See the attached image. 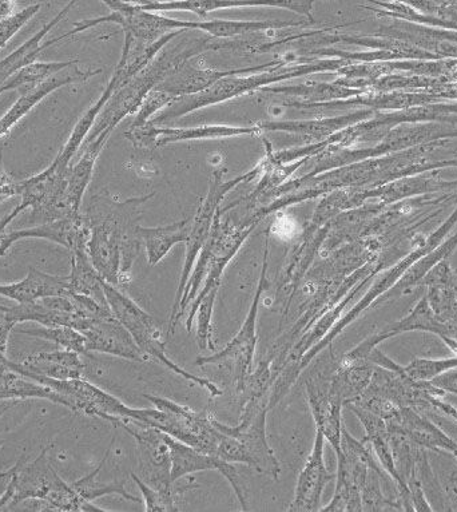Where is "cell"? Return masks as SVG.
Listing matches in <instances>:
<instances>
[{"label": "cell", "mask_w": 457, "mask_h": 512, "mask_svg": "<svg viewBox=\"0 0 457 512\" xmlns=\"http://www.w3.org/2000/svg\"><path fill=\"white\" fill-rule=\"evenodd\" d=\"M27 500L42 502L43 511H107L87 502L75 491L73 484L65 482L59 476L47 458V448L31 463L23 459L9 490L0 499V511L14 510L15 506Z\"/></svg>", "instance_id": "obj_1"}, {"label": "cell", "mask_w": 457, "mask_h": 512, "mask_svg": "<svg viewBox=\"0 0 457 512\" xmlns=\"http://www.w3.org/2000/svg\"><path fill=\"white\" fill-rule=\"evenodd\" d=\"M103 288H105L106 300L111 312L121 321L123 327L130 332L135 343L142 349L143 353L149 356V359L158 361L176 375H180L184 379L192 381L196 386L204 388L212 398L222 395L221 388H218L212 381L193 375V373L186 371L170 359L168 353H166L165 340L162 337L160 324L153 316L143 311L134 300L119 291L118 287H114V285L105 281Z\"/></svg>", "instance_id": "obj_2"}, {"label": "cell", "mask_w": 457, "mask_h": 512, "mask_svg": "<svg viewBox=\"0 0 457 512\" xmlns=\"http://www.w3.org/2000/svg\"><path fill=\"white\" fill-rule=\"evenodd\" d=\"M145 398L154 408H137L134 420L149 424L182 443L216 456L221 432L214 424L216 418L208 410L197 412L160 396L145 395Z\"/></svg>", "instance_id": "obj_3"}, {"label": "cell", "mask_w": 457, "mask_h": 512, "mask_svg": "<svg viewBox=\"0 0 457 512\" xmlns=\"http://www.w3.org/2000/svg\"><path fill=\"white\" fill-rule=\"evenodd\" d=\"M456 222L457 208L455 212H453L452 216L449 217L448 220L432 234V236H429L423 244L417 246L412 253H409L407 257H404V259L401 260L400 263H397L395 267L388 269V271L384 272L383 275L377 277V280L372 284V287L368 289V292L365 293L363 299H361L355 307L349 309L347 315L341 316L335 327H333L332 331L324 337L323 341L317 344L316 347H313L307 355L302 357V359L294 365L292 368V375L294 377H300L302 371H304V369L307 368L313 360H315V357L319 355L320 352L325 351V349L332 344V341L335 340L345 328L349 327L353 321L357 320V317H359L361 313L367 311V309L371 307L379 297L383 296L384 293L391 291V289L399 283L401 277L404 276V273L407 272L417 260H420L421 257L425 256V254H428L431 250L437 248V246L441 244V241H443L445 234L455 226Z\"/></svg>", "instance_id": "obj_4"}, {"label": "cell", "mask_w": 457, "mask_h": 512, "mask_svg": "<svg viewBox=\"0 0 457 512\" xmlns=\"http://www.w3.org/2000/svg\"><path fill=\"white\" fill-rule=\"evenodd\" d=\"M266 271H268V245H266L264 254V264L260 281H258L256 295H254L253 303L250 305L248 315L240 331L230 340L220 352L213 353L210 356L200 357L196 364L200 367L204 365H217L222 372L228 373L232 377L234 387L238 394L244 395L246 383H248L250 375L253 372L254 355L257 348V317L258 308L264 295L266 288Z\"/></svg>", "instance_id": "obj_5"}, {"label": "cell", "mask_w": 457, "mask_h": 512, "mask_svg": "<svg viewBox=\"0 0 457 512\" xmlns=\"http://www.w3.org/2000/svg\"><path fill=\"white\" fill-rule=\"evenodd\" d=\"M363 442L353 438L347 428L341 430V451L337 452V475L335 495L325 512H353L363 510V491L368 471L377 468V463Z\"/></svg>", "instance_id": "obj_6"}, {"label": "cell", "mask_w": 457, "mask_h": 512, "mask_svg": "<svg viewBox=\"0 0 457 512\" xmlns=\"http://www.w3.org/2000/svg\"><path fill=\"white\" fill-rule=\"evenodd\" d=\"M269 407L254 411L241 412L240 423L236 427L214 419V424L221 432L233 436L238 444V463L246 464L258 474H264L274 480L281 475V466L266 438V415Z\"/></svg>", "instance_id": "obj_7"}, {"label": "cell", "mask_w": 457, "mask_h": 512, "mask_svg": "<svg viewBox=\"0 0 457 512\" xmlns=\"http://www.w3.org/2000/svg\"><path fill=\"white\" fill-rule=\"evenodd\" d=\"M29 379L58 392L65 399L66 408L71 411L107 420L113 426H117L123 419L135 418L137 408L127 407L121 400L89 383L83 377L82 379L53 380L33 376Z\"/></svg>", "instance_id": "obj_8"}, {"label": "cell", "mask_w": 457, "mask_h": 512, "mask_svg": "<svg viewBox=\"0 0 457 512\" xmlns=\"http://www.w3.org/2000/svg\"><path fill=\"white\" fill-rule=\"evenodd\" d=\"M336 361L321 359L317 361L311 375L307 377V395L317 430L323 432L325 440L333 447L336 454L341 451V430H343L344 399L332 387V375Z\"/></svg>", "instance_id": "obj_9"}, {"label": "cell", "mask_w": 457, "mask_h": 512, "mask_svg": "<svg viewBox=\"0 0 457 512\" xmlns=\"http://www.w3.org/2000/svg\"><path fill=\"white\" fill-rule=\"evenodd\" d=\"M70 169H63L53 162L39 174L21 181V205L33 209L34 216L41 214L45 221L74 216L67 205L66 190Z\"/></svg>", "instance_id": "obj_10"}, {"label": "cell", "mask_w": 457, "mask_h": 512, "mask_svg": "<svg viewBox=\"0 0 457 512\" xmlns=\"http://www.w3.org/2000/svg\"><path fill=\"white\" fill-rule=\"evenodd\" d=\"M114 427H122L137 442L141 455L143 482L161 490L176 487V482H173L170 474L172 460L164 432L134 419H123Z\"/></svg>", "instance_id": "obj_11"}, {"label": "cell", "mask_w": 457, "mask_h": 512, "mask_svg": "<svg viewBox=\"0 0 457 512\" xmlns=\"http://www.w3.org/2000/svg\"><path fill=\"white\" fill-rule=\"evenodd\" d=\"M90 237L89 222L81 213L74 216L59 218V220L45 221L33 228L13 230L10 233H3L0 237V257L9 252L15 242L22 240H47L54 242L74 252L77 249H86Z\"/></svg>", "instance_id": "obj_12"}, {"label": "cell", "mask_w": 457, "mask_h": 512, "mask_svg": "<svg viewBox=\"0 0 457 512\" xmlns=\"http://www.w3.org/2000/svg\"><path fill=\"white\" fill-rule=\"evenodd\" d=\"M165 434V432H164ZM166 443L170 448V460H172V480L178 482L186 475L194 474V472L202 471H220L222 475L232 484L234 492H236L238 500H240L241 508L248 511L246 506V498L244 490H242L240 475L233 463L225 462L217 456L206 454L197 450L189 444L180 442V440L172 438L165 434Z\"/></svg>", "instance_id": "obj_13"}, {"label": "cell", "mask_w": 457, "mask_h": 512, "mask_svg": "<svg viewBox=\"0 0 457 512\" xmlns=\"http://www.w3.org/2000/svg\"><path fill=\"white\" fill-rule=\"evenodd\" d=\"M325 436L317 430L315 443L307 463L298 475L294 498L290 503V512H313L320 511L321 498H323L325 487L331 482L335 475L328 471L325 463Z\"/></svg>", "instance_id": "obj_14"}, {"label": "cell", "mask_w": 457, "mask_h": 512, "mask_svg": "<svg viewBox=\"0 0 457 512\" xmlns=\"http://www.w3.org/2000/svg\"><path fill=\"white\" fill-rule=\"evenodd\" d=\"M82 333L86 337L87 355L90 352L105 353L138 363L149 360V356L142 352L130 332L114 315L91 321Z\"/></svg>", "instance_id": "obj_15"}, {"label": "cell", "mask_w": 457, "mask_h": 512, "mask_svg": "<svg viewBox=\"0 0 457 512\" xmlns=\"http://www.w3.org/2000/svg\"><path fill=\"white\" fill-rule=\"evenodd\" d=\"M316 0H169V2L150 3V5L139 6L142 11H190L205 17L212 11L222 9H233V7H278V9H288L296 13L305 15L313 21L312 7Z\"/></svg>", "instance_id": "obj_16"}, {"label": "cell", "mask_w": 457, "mask_h": 512, "mask_svg": "<svg viewBox=\"0 0 457 512\" xmlns=\"http://www.w3.org/2000/svg\"><path fill=\"white\" fill-rule=\"evenodd\" d=\"M85 363L81 353L58 349V351L38 352L22 361H11L9 369L23 376L47 377L53 380L82 379L85 375Z\"/></svg>", "instance_id": "obj_17"}, {"label": "cell", "mask_w": 457, "mask_h": 512, "mask_svg": "<svg viewBox=\"0 0 457 512\" xmlns=\"http://www.w3.org/2000/svg\"><path fill=\"white\" fill-rule=\"evenodd\" d=\"M97 73L98 71L94 73V71L79 70L77 63H75V65L59 71L57 75H54L49 81L42 83L41 86L22 93L21 97L17 99V102L10 107V110L0 118V138L7 136V134L11 132V129H13L23 117H26L39 102H42L47 95L54 93V91L61 89V87L73 85V83L85 82Z\"/></svg>", "instance_id": "obj_18"}, {"label": "cell", "mask_w": 457, "mask_h": 512, "mask_svg": "<svg viewBox=\"0 0 457 512\" xmlns=\"http://www.w3.org/2000/svg\"><path fill=\"white\" fill-rule=\"evenodd\" d=\"M348 410L359 418L361 424L365 428V443H371L373 451L380 460L381 466L387 471V474L395 480L397 487L400 488V494L403 496L404 502L411 503V495H409L408 484L401 478L399 470H397L395 455L391 447V436H389L387 422L381 416L373 414V412L365 410L356 404H345Z\"/></svg>", "instance_id": "obj_19"}, {"label": "cell", "mask_w": 457, "mask_h": 512, "mask_svg": "<svg viewBox=\"0 0 457 512\" xmlns=\"http://www.w3.org/2000/svg\"><path fill=\"white\" fill-rule=\"evenodd\" d=\"M388 431L401 434L429 450H444L451 452L457 459V443L447 434H444L439 427L421 418L411 408H400L399 414L395 418L385 420Z\"/></svg>", "instance_id": "obj_20"}, {"label": "cell", "mask_w": 457, "mask_h": 512, "mask_svg": "<svg viewBox=\"0 0 457 512\" xmlns=\"http://www.w3.org/2000/svg\"><path fill=\"white\" fill-rule=\"evenodd\" d=\"M67 292H69L67 276H53L35 268H30L25 279L17 283L0 284V296L13 300L17 304L35 303L46 297L66 295Z\"/></svg>", "instance_id": "obj_21"}, {"label": "cell", "mask_w": 457, "mask_h": 512, "mask_svg": "<svg viewBox=\"0 0 457 512\" xmlns=\"http://www.w3.org/2000/svg\"><path fill=\"white\" fill-rule=\"evenodd\" d=\"M75 3H77V0H70L69 5H66L65 9L61 10V13H59L53 21L43 26L33 37L27 39V41L23 43L22 46H19L17 50L13 51L9 57L0 61V86L5 85V83L9 81L15 73L23 69V67L29 66L31 63L35 62V59L38 58V55L41 54L42 51L55 45L53 39H51V41L42 42L43 38L69 14L71 7H73Z\"/></svg>", "instance_id": "obj_22"}, {"label": "cell", "mask_w": 457, "mask_h": 512, "mask_svg": "<svg viewBox=\"0 0 457 512\" xmlns=\"http://www.w3.org/2000/svg\"><path fill=\"white\" fill-rule=\"evenodd\" d=\"M110 133L105 130L94 141L87 142L86 152L83 153L81 160L78 161L74 168H70L66 200L67 205L70 206L74 213H81L83 196H85L91 177H93L95 162H97L99 153H101Z\"/></svg>", "instance_id": "obj_23"}, {"label": "cell", "mask_w": 457, "mask_h": 512, "mask_svg": "<svg viewBox=\"0 0 457 512\" xmlns=\"http://www.w3.org/2000/svg\"><path fill=\"white\" fill-rule=\"evenodd\" d=\"M67 280H69V292L91 297L102 305H109L106 300L105 288H103L105 280L94 268L86 249L74 250L71 272L67 276Z\"/></svg>", "instance_id": "obj_24"}, {"label": "cell", "mask_w": 457, "mask_h": 512, "mask_svg": "<svg viewBox=\"0 0 457 512\" xmlns=\"http://www.w3.org/2000/svg\"><path fill=\"white\" fill-rule=\"evenodd\" d=\"M26 399L47 400V402L66 407L65 399L51 388L42 386L37 381L11 369L0 371V402Z\"/></svg>", "instance_id": "obj_25"}, {"label": "cell", "mask_w": 457, "mask_h": 512, "mask_svg": "<svg viewBox=\"0 0 457 512\" xmlns=\"http://www.w3.org/2000/svg\"><path fill=\"white\" fill-rule=\"evenodd\" d=\"M188 221L164 226V228H138L139 237L146 245L147 260L150 265H157L169 253L174 245L186 242L189 237Z\"/></svg>", "instance_id": "obj_26"}, {"label": "cell", "mask_w": 457, "mask_h": 512, "mask_svg": "<svg viewBox=\"0 0 457 512\" xmlns=\"http://www.w3.org/2000/svg\"><path fill=\"white\" fill-rule=\"evenodd\" d=\"M122 74L121 71H117L115 73L114 78L111 79L109 86L103 93L101 99L93 107H90L89 110L86 111V114L83 115L77 125H75L73 133L67 141V144L63 146L61 153L58 154V157L55 158V162L59 166H62L63 169H70V162L73 160L75 153L77 150L81 148L82 142L85 141L87 134H89L91 127H93L95 119H97L99 111L102 110V107L106 105V102L109 101L111 94L115 87H117L119 79H121Z\"/></svg>", "instance_id": "obj_27"}, {"label": "cell", "mask_w": 457, "mask_h": 512, "mask_svg": "<svg viewBox=\"0 0 457 512\" xmlns=\"http://www.w3.org/2000/svg\"><path fill=\"white\" fill-rule=\"evenodd\" d=\"M174 29H198L214 35V37L226 38L234 35L257 33L278 27L297 26L296 22H236V21H210V22H181L173 21Z\"/></svg>", "instance_id": "obj_28"}, {"label": "cell", "mask_w": 457, "mask_h": 512, "mask_svg": "<svg viewBox=\"0 0 457 512\" xmlns=\"http://www.w3.org/2000/svg\"><path fill=\"white\" fill-rule=\"evenodd\" d=\"M75 63H78V61L33 62L31 65L23 67L5 85H2L3 90H5V93L6 91L13 90H21L22 93H25V91L41 86L42 83L49 81L54 75H57L59 71L75 65Z\"/></svg>", "instance_id": "obj_29"}, {"label": "cell", "mask_w": 457, "mask_h": 512, "mask_svg": "<svg viewBox=\"0 0 457 512\" xmlns=\"http://www.w3.org/2000/svg\"><path fill=\"white\" fill-rule=\"evenodd\" d=\"M110 448L107 450L105 458L99 463V466L91 471L89 475L83 476V478L75 480L73 487L83 499L87 502H94L95 499L103 498L107 495H119L122 498L131 500V502H139L137 496L131 495L125 488V480H117V482L101 483L98 482L97 476L101 472L102 467L105 466L107 458H109Z\"/></svg>", "instance_id": "obj_30"}, {"label": "cell", "mask_w": 457, "mask_h": 512, "mask_svg": "<svg viewBox=\"0 0 457 512\" xmlns=\"http://www.w3.org/2000/svg\"><path fill=\"white\" fill-rule=\"evenodd\" d=\"M456 248L457 233L455 236L449 238L448 241H445L444 244H440L437 248L421 257L420 260H417L416 263L404 273V276L401 277L399 283H397L392 289H397V291L400 292L408 291V289H411L413 285H416L419 281L423 280L425 275H428V273L431 272V269L435 268L437 264L441 263L443 260H447V257L451 256L453 250Z\"/></svg>", "instance_id": "obj_31"}, {"label": "cell", "mask_w": 457, "mask_h": 512, "mask_svg": "<svg viewBox=\"0 0 457 512\" xmlns=\"http://www.w3.org/2000/svg\"><path fill=\"white\" fill-rule=\"evenodd\" d=\"M22 335L31 337H38V339L50 341L58 345L61 349H69L81 353V355H87L86 351V337L83 333L77 331V329L70 327H42L21 329Z\"/></svg>", "instance_id": "obj_32"}, {"label": "cell", "mask_w": 457, "mask_h": 512, "mask_svg": "<svg viewBox=\"0 0 457 512\" xmlns=\"http://www.w3.org/2000/svg\"><path fill=\"white\" fill-rule=\"evenodd\" d=\"M135 484H137L139 491L145 500L146 512H173L178 510L177 495L180 492L188 491L190 487L182 488H169V490H161V488H154L149 484L143 482L139 476L131 475Z\"/></svg>", "instance_id": "obj_33"}, {"label": "cell", "mask_w": 457, "mask_h": 512, "mask_svg": "<svg viewBox=\"0 0 457 512\" xmlns=\"http://www.w3.org/2000/svg\"><path fill=\"white\" fill-rule=\"evenodd\" d=\"M456 368L457 357L439 360L415 359L407 367H403V373L409 379L419 381V383H429V381L435 380L443 373L453 371Z\"/></svg>", "instance_id": "obj_34"}, {"label": "cell", "mask_w": 457, "mask_h": 512, "mask_svg": "<svg viewBox=\"0 0 457 512\" xmlns=\"http://www.w3.org/2000/svg\"><path fill=\"white\" fill-rule=\"evenodd\" d=\"M217 295L218 292H210L198 304L194 321H197V344L201 351H214L212 320Z\"/></svg>", "instance_id": "obj_35"}, {"label": "cell", "mask_w": 457, "mask_h": 512, "mask_svg": "<svg viewBox=\"0 0 457 512\" xmlns=\"http://www.w3.org/2000/svg\"><path fill=\"white\" fill-rule=\"evenodd\" d=\"M41 3H35V5L27 6L25 9L19 10L13 17L6 19V21L0 22V50L7 45L10 39H13L14 35L19 30L23 29L41 11Z\"/></svg>", "instance_id": "obj_36"}, {"label": "cell", "mask_w": 457, "mask_h": 512, "mask_svg": "<svg viewBox=\"0 0 457 512\" xmlns=\"http://www.w3.org/2000/svg\"><path fill=\"white\" fill-rule=\"evenodd\" d=\"M18 321L14 319L10 307L0 304V371L9 369L10 359L7 357L11 332L17 327Z\"/></svg>", "instance_id": "obj_37"}, {"label": "cell", "mask_w": 457, "mask_h": 512, "mask_svg": "<svg viewBox=\"0 0 457 512\" xmlns=\"http://www.w3.org/2000/svg\"><path fill=\"white\" fill-rule=\"evenodd\" d=\"M19 194H21V181L15 180L6 172L3 168L2 153H0V204Z\"/></svg>", "instance_id": "obj_38"}, {"label": "cell", "mask_w": 457, "mask_h": 512, "mask_svg": "<svg viewBox=\"0 0 457 512\" xmlns=\"http://www.w3.org/2000/svg\"><path fill=\"white\" fill-rule=\"evenodd\" d=\"M409 495H411V503L413 504V511H433L429 506L427 498H425L424 490L421 488L419 480L411 478L408 480Z\"/></svg>", "instance_id": "obj_39"}, {"label": "cell", "mask_w": 457, "mask_h": 512, "mask_svg": "<svg viewBox=\"0 0 457 512\" xmlns=\"http://www.w3.org/2000/svg\"><path fill=\"white\" fill-rule=\"evenodd\" d=\"M23 459L18 460L13 467L9 470L0 472V499L5 496L7 490H9L11 482H13L15 474H17L18 468L21 467Z\"/></svg>", "instance_id": "obj_40"}, {"label": "cell", "mask_w": 457, "mask_h": 512, "mask_svg": "<svg viewBox=\"0 0 457 512\" xmlns=\"http://www.w3.org/2000/svg\"><path fill=\"white\" fill-rule=\"evenodd\" d=\"M18 0H0V22L18 13Z\"/></svg>", "instance_id": "obj_41"}, {"label": "cell", "mask_w": 457, "mask_h": 512, "mask_svg": "<svg viewBox=\"0 0 457 512\" xmlns=\"http://www.w3.org/2000/svg\"><path fill=\"white\" fill-rule=\"evenodd\" d=\"M429 403L436 408H439L440 411H443L444 414L451 416V418L457 420V408L453 407L452 404L447 402H443V400L437 398L436 395L428 396Z\"/></svg>", "instance_id": "obj_42"}, {"label": "cell", "mask_w": 457, "mask_h": 512, "mask_svg": "<svg viewBox=\"0 0 457 512\" xmlns=\"http://www.w3.org/2000/svg\"><path fill=\"white\" fill-rule=\"evenodd\" d=\"M101 2L105 3V5L109 7L111 11L118 10L119 7L123 5V3L118 2V0H101Z\"/></svg>", "instance_id": "obj_43"}, {"label": "cell", "mask_w": 457, "mask_h": 512, "mask_svg": "<svg viewBox=\"0 0 457 512\" xmlns=\"http://www.w3.org/2000/svg\"><path fill=\"white\" fill-rule=\"evenodd\" d=\"M3 444H5V440L0 438V450H2Z\"/></svg>", "instance_id": "obj_44"}, {"label": "cell", "mask_w": 457, "mask_h": 512, "mask_svg": "<svg viewBox=\"0 0 457 512\" xmlns=\"http://www.w3.org/2000/svg\"><path fill=\"white\" fill-rule=\"evenodd\" d=\"M5 94V90H3V87L0 86V95Z\"/></svg>", "instance_id": "obj_45"}]
</instances>
